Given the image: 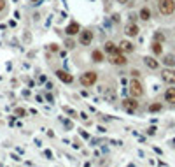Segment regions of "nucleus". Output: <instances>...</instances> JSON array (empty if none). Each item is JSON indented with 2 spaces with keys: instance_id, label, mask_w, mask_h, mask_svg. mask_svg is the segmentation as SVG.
<instances>
[{
  "instance_id": "nucleus-1",
  "label": "nucleus",
  "mask_w": 175,
  "mask_h": 167,
  "mask_svg": "<svg viewBox=\"0 0 175 167\" xmlns=\"http://www.w3.org/2000/svg\"><path fill=\"white\" fill-rule=\"evenodd\" d=\"M158 7L163 16H170L175 13V0H158Z\"/></svg>"
},
{
  "instance_id": "nucleus-2",
  "label": "nucleus",
  "mask_w": 175,
  "mask_h": 167,
  "mask_svg": "<svg viewBox=\"0 0 175 167\" xmlns=\"http://www.w3.org/2000/svg\"><path fill=\"white\" fill-rule=\"evenodd\" d=\"M96 81H98V74L93 72V70H88V72L81 74V84L82 86H93Z\"/></svg>"
},
{
  "instance_id": "nucleus-3",
  "label": "nucleus",
  "mask_w": 175,
  "mask_h": 167,
  "mask_svg": "<svg viewBox=\"0 0 175 167\" xmlns=\"http://www.w3.org/2000/svg\"><path fill=\"white\" fill-rule=\"evenodd\" d=\"M130 95L135 97V99L144 95V86H142V83L138 79H131L130 81Z\"/></svg>"
},
{
  "instance_id": "nucleus-4",
  "label": "nucleus",
  "mask_w": 175,
  "mask_h": 167,
  "mask_svg": "<svg viewBox=\"0 0 175 167\" xmlns=\"http://www.w3.org/2000/svg\"><path fill=\"white\" fill-rule=\"evenodd\" d=\"M122 109L126 111V113H135V111L138 109V102H137L135 97L124 99V100H122Z\"/></svg>"
},
{
  "instance_id": "nucleus-5",
  "label": "nucleus",
  "mask_w": 175,
  "mask_h": 167,
  "mask_svg": "<svg viewBox=\"0 0 175 167\" xmlns=\"http://www.w3.org/2000/svg\"><path fill=\"white\" fill-rule=\"evenodd\" d=\"M79 42L81 46H89L93 42V32L91 30H81L79 32Z\"/></svg>"
},
{
  "instance_id": "nucleus-6",
  "label": "nucleus",
  "mask_w": 175,
  "mask_h": 167,
  "mask_svg": "<svg viewBox=\"0 0 175 167\" xmlns=\"http://www.w3.org/2000/svg\"><path fill=\"white\" fill-rule=\"evenodd\" d=\"M109 62H110V63H112V65H126V63H128V60H126V57L122 55V51H119V53H114V55H110Z\"/></svg>"
},
{
  "instance_id": "nucleus-7",
  "label": "nucleus",
  "mask_w": 175,
  "mask_h": 167,
  "mask_svg": "<svg viewBox=\"0 0 175 167\" xmlns=\"http://www.w3.org/2000/svg\"><path fill=\"white\" fill-rule=\"evenodd\" d=\"M138 32H140V28H138V25H137L135 21H130L126 26H124V34H126L128 37H137Z\"/></svg>"
},
{
  "instance_id": "nucleus-8",
  "label": "nucleus",
  "mask_w": 175,
  "mask_h": 167,
  "mask_svg": "<svg viewBox=\"0 0 175 167\" xmlns=\"http://www.w3.org/2000/svg\"><path fill=\"white\" fill-rule=\"evenodd\" d=\"M161 79L168 84H175V70L173 69H165L161 72Z\"/></svg>"
},
{
  "instance_id": "nucleus-9",
  "label": "nucleus",
  "mask_w": 175,
  "mask_h": 167,
  "mask_svg": "<svg viewBox=\"0 0 175 167\" xmlns=\"http://www.w3.org/2000/svg\"><path fill=\"white\" fill-rule=\"evenodd\" d=\"M65 32H67V35H75V34H79L81 32V26H79V23L77 21H72V23H68L67 25V28H65Z\"/></svg>"
},
{
  "instance_id": "nucleus-10",
  "label": "nucleus",
  "mask_w": 175,
  "mask_h": 167,
  "mask_svg": "<svg viewBox=\"0 0 175 167\" xmlns=\"http://www.w3.org/2000/svg\"><path fill=\"white\" fill-rule=\"evenodd\" d=\"M56 76L63 81V83H67V84H70L72 81H74V76L72 74H68L67 70H56Z\"/></svg>"
},
{
  "instance_id": "nucleus-11",
  "label": "nucleus",
  "mask_w": 175,
  "mask_h": 167,
  "mask_svg": "<svg viewBox=\"0 0 175 167\" xmlns=\"http://www.w3.org/2000/svg\"><path fill=\"white\" fill-rule=\"evenodd\" d=\"M133 49H135V46H133L130 40H121V42H119V51H122V53H133Z\"/></svg>"
},
{
  "instance_id": "nucleus-12",
  "label": "nucleus",
  "mask_w": 175,
  "mask_h": 167,
  "mask_svg": "<svg viewBox=\"0 0 175 167\" xmlns=\"http://www.w3.org/2000/svg\"><path fill=\"white\" fill-rule=\"evenodd\" d=\"M105 53H109V55H114V53H119V46H116V44L112 42V40H107L105 42Z\"/></svg>"
},
{
  "instance_id": "nucleus-13",
  "label": "nucleus",
  "mask_w": 175,
  "mask_h": 167,
  "mask_svg": "<svg viewBox=\"0 0 175 167\" xmlns=\"http://www.w3.org/2000/svg\"><path fill=\"white\" fill-rule=\"evenodd\" d=\"M144 63H145V65H147L151 70H156L158 67H159V63H158V60H154L152 57H145V58H144Z\"/></svg>"
},
{
  "instance_id": "nucleus-14",
  "label": "nucleus",
  "mask_w": 175,
  "mask_h": 167,
  "mask_svg": "<svg viewBox=\"0 0 175 167\" xmlns=\"http://www.w3.org/2000/svg\"><path fill=\"white\" fill-rule=\"evenodd\" d=\"M138 18L142 19V21H149L151 19V9L149 7H142L138 13Z\"/></svg>"
},
{
  "instance_id": "nucleus-15",
  "label": "nucleus",
  "mask_w": 175,
  "mask_h": 167,
  "mask_svg": "<svg viewBox=\"0 0 175 167\" xmlns=\"http://www.w3.org/2000/svg\"><path fill=\"white\" fill-rule=\"evenodd\" d=\"M165 100L170 104H175V88H168L165 92Z\"/></svg>"
},
{
  "instance_id": "nucleus-16",
  "label": "nucleus",
  "mask_w": 175,
  "mask_h": 167,
  "mask_svg": "<svg viewBox=\"0 0 175 167\" xmlns=\"http://www.w3.org/2000/svg\"><path fill=\"white\" fill-rule=\"evenodd\" d=\"M151 49H152L154 55H161L163 53V46L159 40H152V44H151Z\"/></svg>"
},
{
  "instance_id": "nucleus-17",
  "label": "nucleus",
  "mask_w": 175,
  "mask_h": 167,
  "mask_svg": "<svg viewBox=\"0 0 175 167\" xmlns=\"http://www.w3.org/2000/svg\"><path fill=\"white\" fill-rule=\"evenodd\" d=\"M163 63L166 67H175V55H165L163 57Z\"/></svg>"
},
{
  "instance_id": "nucleus-18",
  "label": "nucleus",
  "mask_w": 175,
  "mask_h": 167,
  "mask_svg": "<svg viewBox=\"0 0 175 167\" xmlns=\"http://www.w3.org/2000/svg\"><path fill=\"white\" fill-rule=\"evenodd\" d=\"M91 58H93V62L100 63V62H103V53L98 51V49H95V51H93V55H91Z\"/></svg>"
},
{
  "instance_id": "nucleus-19",
  "label": "nucleus",
  "mask_w": 175,
  "mask_h": 167,
  "mask_svg": "<svg viewBox=\"0 0 175 167\" xmlns=\"http://www.w3.org/2000/svg\"><path fill=\"white\" fill-rule=\"evenodd\" d=\"M149 111H151V113H158V111H161V104H151V105H149Z\"/></svg>"
},
{
  "instance_id": "nucleus-20",
  "label": "nucleus",
  "mask_w": 175,
  "mask_h": 167,
  "mask_svg": "<svg viewBox=\"0 0 175 167\" xmlns=\"http://www.w3.org/2000/svg\"><path fill=\"white\" fill-rule=\"evenodd\" d=\"M154 40H159V42H163V40H165V34H161V32H156V34H154Z\"/></svg>"
},
{
  "instance_id": "nucleus-21",
  "label": "nucleus",
  "mask_w": 175,
  "mask_h": 167,
  "mask_svg": "<svg viewBox=\"0 0 175 167\" xmlns=\"http://www.w3.org/2000/svg\"><path fill=\"white\" fill-rule=\"evenodd\" d=\"M14 114H16V116H19V118H21V116H26V111L23 109V107H18V109L14 111Z\"/></svg>"
},
{
  "instance_id": "nucleus-22",
  "label": "nucleus",
  "mask_w": 175,
  "mask_h": 167,
  "mask_svg": "<svg viewBox=\"0 0 175 167\" xmlns=\"http://www.w3.org/2000/svg\"><path fill=\"white\" fill-rule=\"evenodd\" d=\"M105 99H107L109 102H114V99H116V93H114L112 90H110V92L107 93V95H105Z\"/></svg>"
},
{
  "instance_id": "nucleus-23",
  "label": "nucleus",
  "mask_w": 175,
  "mask_h": 167,
  "mask_svg": "<svg viewBox=\"0 0 175 167\" xmlns=\"http://www.w3.org/2000/svg\"><path fill=\"white\" fill-rule=\"evenodd\" d=\"M65 111H67L68 114H72V116H77V113H75L74 109H70V107H65Z\"/></svg>"
},
{
  "instance_id": "nucleus-24",
  "label": "nucleus",
  "mask_w": 175,
  "mask_h": 167,
  "mask_svg": "<svg viewBox=\"0 0 175 167\" xmlns=\"http://www.w3.org/2000/svg\"><path fill=\"white\" fill-rule=\"evenodd\" d=\"M5 9V0H0V13Z\"/></svg>"
},
{
  "instance_id": "nucleus-25",
  "label": "nucleus",
  "mask_w": 175,
  "mask_h": 167,
  "mask_svg": "<svg viewBox=\"0 0 175 167\" xmlns=\"http://www.w3.org/2000/svg\"><path fill=\"white\" fill-rule=\"evenodd\" d=\"M131 76H133V78H138V76H140V72H138V70H131Z\"/></svg>"
},
{
  "instance_id": "nucleus-26",
  "label": "nucleus",
  "mask_w": 175,
  "mask_h": 167,
  "mask_svg": "<svg viewBox=\"0 0 175 167\" xmlns=\"http://www.w3.org/2000/svg\"><path fill=\"white\" fill-rule=\"evenodd\" d=\"M147 134H151V136H152V134H156V127H151V128L147 130Z\"/></svg>"
},
{
  "instance_id": "nucleus-27",
  "label": "nucleus",
  "mask_w": 175,
  "mask_h": 167,
  "mask_svg": "<svg viewBox=\"0 0 175 167\" xmlns=\"http://www.w3.org/2000/svg\"><path fill=\"white\" fill-rule=\"evenodd\" d=\"M67 48H74V42H72V40H67Z\"/></svg>"
},
{
  "instance_id": "nucleus-28",
  "label": "nucleus",
  "mask_w": 175,
  "mask_h": 167,
  "mask_svg": "<svg viewBox=\"0 0 175 167\" xmlns=\"http://www.w3.org/2000/svg\"><path fill=\"white\" fill-rule=\"evenodd\" d=\"M51 51H54V53L58 51V46H56V44H51Z\"/></svg>"
},
{
  "instance_id": "nucleus-29",
  "label": "nucleus",
  "mask_w": 175,
  "mask_h": 167,
  "mask_svg": "<svg viewBox=\"0 0 175 167\" xmlns=\"http://www.w3.org/2000/svg\"><path fill=\"white\" fill-rule=\"evenodd\" d=\"M46 157H48V158H52V153L49 151V149H46Z\"/></svg>"
},
{
  "instance_id": "nucleus-30",
  "label": "nucleus",
  "mask_w": 175,
  "mask_h": 167,
  "mask_svg": "<svg viewBox=\"0 0 175 167\" xmlns=\"http://www.w3.org/2000/svg\"><path fill=\"white\" fill-rule=\"evenodd\" d=\"M119 4H128V0H118Z\"/></svg>"
},
{
  "instance_id": "nucleus-31",
  "label": "nucleus",
  "mask_w": 175,
  "mask_h": 167,
  "mask_svg": "<svg viewBox=\"0 0 175 167\" xmlns=\"http://www.w3.org/2000/svg\"><path fill=\"white\" fill-rule=\"evenodd\" d=\"M30 2H32V4H37V2H39V0H30Z\"/></svg>"
}]
</instances>
